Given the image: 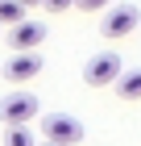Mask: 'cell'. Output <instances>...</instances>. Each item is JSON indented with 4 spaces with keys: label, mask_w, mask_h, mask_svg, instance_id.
Segmentation results:
<instances>
[{
    "label": "cell",
    "mask_w": 141,
    "mask_h": 146,
    "mask_svg": "<svg viewBox=\"0 0 141 146\" xmlns=\"http://www.w3.org/2000/svg\"><path fill=\"white\" fill-rule=\"evenodd\" d=\"M42 138L54 142V146H79L83 142V121L66 117V113H54V117L42 121Z\"/></svg>",
    "instance_id": "cell-5"
},
{
    "label": "cell",
    "mask_w": 141,
    "mask_h": 146,
    "mask_svg": "<svg viewBox=\"0 0 141 146\" xmlns=\"http://www.w3.org/2000/svg\"><path fill=\"white\" fill-rule=\"evenodd\" d=\"M112 88H116L120 100H141V67H137V71H120Z\"/></svg>",
    "instance_id": "cell-7"
},
{
    "label": "cell",
    "mask_w": 141,
    "mask_h": 146,
    "mask_svg": "<svg viewBox=\"0 0 141 146\" xmlns=\"http://www.w3.org/2000/svg\"><path fill=\"white\" fill-rule=\"evenodd\" d=\"M29 17V9L25 4H17V0H0V25H17Z\"/></svg>",
    "instance_id": "cell-8"
},
{
    "label": "cell",
    "mask_w": 141,
    "mask_h": 146,
    "mask_svg": "<svg viewBox=\"0 0 141 146\" xmlns=\"http://www.w3.org/2000/svg\"><path fill=\"white\" fill-rule=\"evenodd\" d=\"M42 4L50 13H71V9H75V0H42Z\"/></svg>",
    "instance_id": "cell-11"
},
{
    "label": "cell",
    "mask_w": 141,
    "mask_h": 146,
    "mask_svg": "<svg viewBox=\"0 0 141 146\" xmlns=\"http://www.w3.org/2000/svg\"><path fill=\"white\" fill-rule=\"evenodd\" d=\"M141 25V9L137 4H116V9H104V21H100V34L108 38V42H120V38H129L133 29Z\"/></svg>",
    "instance_id": "cell-1"
},
{
    "label": "cell",
    "mask_w": 141,
    "mask_h": 146,
    "mask_svg": "<svg viewBox=\"0 0 141 146\" xmlns=\"http://www.w3.org/2000/svg\"><path fill=\"white\" fill-rule=\"evenodd\" d=\"M37 113H42V100L33 92H9L0 100V121L4 125H29Z\"/></svg>",
    "instance_id": "cell-3"
},
{
    "label": "cell",
    "mask_w": 141,
    "mask_h": 146,
    "mask_svg": "<svg viewBox=\"0 0 141 146\" xmlns=\"http://www.w3.org/2000/svg\"><path fill=\"white\" fill-rule=\"evenodd\" d=\"M42 146H54V142H42Z\"/></svg>",
    "instance_id": "cell-13"
},
{
    "label": "cell",
    "mask_w": 141,
    "mask_h": 146,
    "mask_svg": "<svg viewBox=\"0 0 141 146\" xmlns=\"http://www.w3.org/2000/svg\"><path fill=\"white\" fill-rule=\"evenodd\" d=\"M0 29H4V25H0Z\"/></svg>",
    "instance_id": "cell-14"
},
{
    "label": "cell",
    "mask_w": 141,
    "mask_h": 146,
    "mask_svg": "<svg viewBox=\"0 0 141 146\" xmlns=\"http://www.w3.org/2000/svg\"><path fill=\"white\" fill-rule=\"evenodd\" d=\"M17 4H25V9H29V4H42V0H17Z\"/></svg>",
    "instance_id": "cell-12"
},
{
    "label": "cell",
    "mask_w": 141,
    "mask_h": 146,
    "mask_svg": "<svg viewBox=\"0 0 141 146\" xmlns=\"http://www.w3.org/2000/svg\"><path fill=\"white\" fill-rule=\"evenodd\" d=\"M42 67H46V58L37 54V50H12L9 58H4V79H9V84H17V88H21V84H29V79H37L42 75Z\"/></svg>",
    "instance_id": "cell-4"
},
{
    "label": "cell",
    "mask_w": 141,
    "mask_h": 146,
    "mask_svg": "<svg viewBox=\"0 0 141 146\" xmlns=\"http://www.w3.org/2000/svg\"><path fill=\"white\" fill-rule=\"evenodd\" d=\"M120 71H125V58H120L116 50H100V54H91V58H87L83 79L91 84V88H112Z\"/></svg>",
    "instance_id": "cell-2"
},
{
    "label": "cell",
    "mask_w": 141,
    "mask_h": 146,
    "mask_svg": "<svg viewBox=\"0 0 141 146\" xmlns=\"http://www.w3.org/2000/svg\"><path fill=\"white\" fill-rule=\"evenodd\" d=\"M46 42V21H17V25H9V46L12 50H37V46Z\"/></svg>",
    "instance_id": "cell-6"
},
{
    "label": "cell",
    "mask_w": 141,
    "mask_h": 146,
    "mask_svg": "<svg viewBox=\"0 0 141 146\" xmlns=\"http://www.w3.org/2000/svg\"><path fill=\"white\" fill-rule=\"evenodd\" d=\"M4 146H37L29 125H9V134H4Z\"/></svg>",
    "instance_id": "cell-9"
},
{
    "label": "cell",
    "mask_w": 141,
    "mask_h": 146,
    "mask_svg": "<svg viewBox=\"0 0 141 146\" xmlns=\"http://www.w3.org/2000/svg\"><path fill=\"white\" fill-rule=\"evenodd\" d=\"M112 0H75V9H83V13H104Z\"/></svg>",
    "instance_id": "cell-10"
}]
</instances>
